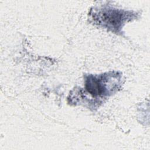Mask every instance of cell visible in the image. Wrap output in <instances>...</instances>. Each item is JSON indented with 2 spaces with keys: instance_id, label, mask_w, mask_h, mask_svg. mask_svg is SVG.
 Instances as JSON below:
<instances>
[{
  "instance_id": "6da1fadb",
  "label": "cell",
  "mask_w": 150,
  "mask_h": 150,
  "mask_svg": "<svg viewBox=\"0 0 150 150\" xmlns=\"http://www.w3.org/2000/svg\"><path fill=\"white\" fill-rule=\"evenodd\" d=\"M89 16L94 24L117 34L121 33L126 22L137 18V14L131 11L104 5L91 9Z\"/></svg>"
},
{
  "instance_id": "7a4b0ae2",
  "label": "cell",
  "mask_w": 150,
  "mask_h": 150,
  "mask_svg": "<svg viewBox=\"0 0 150 150\" xmlns=\"http://www.w3.org/2000/svg\"><path fill=\"white\" fill-rule=\"evenodd\" d=\"M121 77V73L114 71L99 75H86L83 94L98 100L110 96L120 89Z\"/></svg>"
}]
</instances>
